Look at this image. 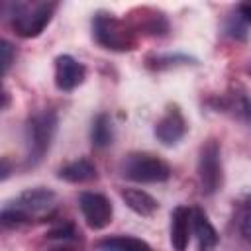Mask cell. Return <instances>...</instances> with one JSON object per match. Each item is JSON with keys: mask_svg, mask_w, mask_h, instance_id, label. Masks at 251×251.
I'll list each match as a JSON object with an SVG mask.
<instances>
[{"mask_svg": "<svg viewBox=\"0 0 251 251\" xmlns=\"http://www.w3.org/2000/svg\"><path fill=\"white\" fill-rule=\"evenodd\" d=\"M57 204V194L51 188L37 186L20 192L14 200H8L0 212L4 227H18L47 216Z\"/></svg>", "mask_w": 251, "mask_h": 251, "instance_id": "cell-1", "label": "cell"}, {"mask_svg": "<svg viewBox=\"0 0 251 251\" xmlns=\"http://www.w3.org/2000/svg\"><path fill=\"white\" fill-rule=\"evenodd\" d=\"M59 118L55 110H41L27 118L24 139H25V165L35 167L49 153L55 133H57Z\"/></svg>", "mask_w": 251, "mask_h": 251, "instance_id": "cell-2", "label": "cell"}, {"mask_svg": "<svg viewBox=\"0 0 251 251\" xmlns=\"http://www.w3.org/2000/svg\"><path fill=\"white\" fill-rule=\"evenodd\" d=\"M10 12V24L14 31L20 37H37L51 22L57 2H47V0H20V2H10L8 4Z\"/></svg>", "mask_w": 251, "mask_h": 251, "instance_id": "cell-3", "label": "cell"}, {"mask_svg": "<svg viewBox=\"0 0 251 251\" xmlns=\"http://www.w3.org/2000/svg\"><path fill=\"white\" fill-rule=\"evenodd\" d=\"M92 37L94 41L110 51H131L135 49V31L131 25H127L124 20L106 14V12H98L92 18Z\"/></svg>", "mask_w": 251, "mask_h": 251, "instance_id": "cell-4", "label": "cell"}, {"mask_svg": "<svg viewBox=\"0 0 251 251\" xmlns=\"http://www.w3.org/2000/svg\"><path fill=\"white\" fill-rule=\"evenodd\" d=\"M122 176L141 184H155L171 178V167L153 153L133 151L122 161Z\"/></svg>", "mask_w": 251, "mask_h": 251, "instance_id": "cell-5", "label": "cell"}, {"mask_svg": "<svg viewBox=\"0 0 251 251\" xmlns=\"http://www.w3.org/2000/svg\"><path fill=\"white\" fill-rule=\"evenodd\" d=\"M198 182L200 190L206 196L216 194L224 182V169H222V149L218 139H208L200 147L198 155Z\"/></svg>", "mask_w": 251, "mask_h": 251, "instance_id": "cell-6", "label": "cell"}, {"mask_svg": "<svg viewBox=\"0 0 251 251\" xmlns=\"http://www.w3.org/2000/svg\"><path fill=\"white\" fill-rule=\"evenodd\" d=\"M78 208L90 229H104L114 216L112 202L100 192H82L78 196Z\"/></svg>", "mask_w": 251, "mask_h": 251, "instance_id": "cell-7", "label": "cell"}, {"mask_svg": "<svg viewBox=\"0 0 251 251\" xmlns=\"http://www.w3.org/2000/svg\"><path fill=\"white\" fill-rule=\"evenodd\" d=\"M186 129H188V124H186L180 108L176 104H173L165 110L161 120L155 124V137L163 145L171 147V145H176L186 135Z\"/></svg>", "mask_w": 251, "mask_h": 251, "instance_id": "cell-8", "label": "cell"}, {"mask_svg": "<svg viewBox=\"0 0 251 251\" xmlns=\"http://www.w3.org/2000/svg\"><path fill=\"white\" fill-rule=\"evenodd\" d=\"M86 78V69L71 55H59L55 59V84L63 92L78 88Z\"/></svg>", "mask_w": 251, "mask_h": 251, "instance_id": "cell-9", "label": "cell"}, {"mask_svg": "<svg viewBox=\"0 0 251 251\" xmlns=\"http://www.w3.org/2000/svg\"><path fill=\"white\" fill-rule=\"evenodd\" d=\"M192 231V208L176 206L171 214V245L175 251H186Z\"/></svg>", "mask_w": 251, "mask_h": 251, "instance_id": "cell-10", "label": "cell"}, {"mask_svg": "<svg viewBox=\"0 0 251 251\" xmlns=\"http://www.w3.org/2000/svg\"><path fill=\"white\" fill-rule=\"evenodd\" d=\"M192 233L198 243V251H214L218 247L220 235L212 222L208 220L206 212L202 208H192Z\"/></svg>", "mask_w": 251, "mask_h": 251, "instance_id": "cell-11", "label": "cell"}, {"mask_svg": "<svg viewBox=\"0 0 251 251\" xmlns=\"http://www.w3.org/2000/svg\"><path fill=\"white\" fill-rule=\"evenodd\" d=\"M218 108L222 112H227L229 116L237 118L239 122H243V124H247L251 127V100L245 94V90H241V88L227 90L218 100Z\"/></svg>", "mask_w": 251, "mask_h": 251, "instance_id": "cell-12", "label": "cell"}, {"mask_svg": "<svg viewBox=\"0 0 251 251\" xmlns=\"http://www.w3.org/2000/svg\"><path fill=\"white\" fill-rule=\"evenodd\" d=\"M120 196L126 202V206L131 212H135L137 216L149 218V216H153L159 210V202L151 194H147L145 190H139V188H124L120 192Z\"/></svg>", "mask_w": 251, "mask_h": 251, "instance_id": "cell-13", "label": "cell"}, {"mask_svg": "<svg viewBox=\"0 0 251 251\" xmlns=\"http://www.w3.org/2000/svg\"><path fill=\"white\" fill-rule=\"evenodd\" d=\"M98 173H96V167L90 159H76V161H71L67 163L65 167L59 169V178L61 180H67V182H73V184H80V182H90V180H96Z\"/></svg>", "mask_w": 251, "mask_h": 251, "instance_id": "cell-14", "label": "cell"}, {"mask_svg": "<svg viewBox=\"0 0 251 251\" xmlns=\"http://www.w3.org/2000/svg\"><path fill=\"white\" fill-rule=\"evenodd\" d=\"M100 251H153L151 245L133 235H108L96 243Z\"/></svg>", "mask_w": 251, "mask_h": 251, "instance_id": "cell-15", "label": "cell"}, {"mask_svg": "<svg viewBox=\"0 0 251 251\" xmlns=\"http://www.w3.org/2000/svg\"><path fill=\"white\" fill-rule=\"evenodd\" d=\"M90 141L98 149H104V147H108L114 141V126H112V120H110L108 114L102 112V114H98L92 120V126H90Z\"/></svg>", "mask_w": 251, "mask_h": 251, "instance_id": "cell-16", "label": "cell"}, {"mask_svg": "<svg viewBox=\"0 0 251 251\" xmlns=\"http://www.w3.org/2000/svg\"><path fill=\"white\" fill-rule=\"evenodd\" d=\"M237 229L245 241L251 243V194L239 202L237 208Z\"/></svg>", "mask_w": 251, "mask_h": 251, "instance_id": "cell-17", "label": "cell"}, {"mask_svg": "<svg viewBox=\"0 0 251 251\" xmlns=\"http://www.w3.org/2000/svg\"><path fill=\"white\" fill-rule=\"evenodd\" d=\"M0 45H2V47H0V51H2V73L6 75L8 69H10V65H12V61H14V47H12L10 41H6V39H2Z\"/></svg>", "mask_w": 251, "mask_h": 251, "instance_id": "cell-18", "label": "cell"}, {"mask_svg": "<svg viewBox=\"0 0 251 251\" xmlns=\"http://www.w3.org/2000/svg\"><path fill=\"white\" fill-rule=\"evenodd\" d=\"M76 235L75 227L71 224H63V226H57L55 229H51L49 237H55V239H73Z\"/></svg>", "mask_w": 251, "mask_h": 251, "instance_id": "cell-19", "label": "cell"}, {"mask_svg": "<svg viewBox=\"0 0 251 251\" xmlns=\"http://www.w3.org/2000/svg\"><path fill=\"white\" fill-rule=\"evenodd\" d=\"M237 16L249 25L251 24V2H243L237 6Z\"/></svg>", "mask_w": 251, "mask_h": 251, "instance_id": "cell-20", "label": "cell"}, {"mask_svg": "<svg viewBox=\"0 0 251 251\" xmlns=\"http://www.w3.org/2000/svg\"><path fill=\"white\" fill-rule=\"evenodd\" d=\"M51 251H63V249H51Z\"/></svg>", "mask_w": 251, "mask_h": 251, "instance_id": "cell-21", "label": "cell"}, {"mask_svg": "<svg viewBox=\"0 0 251 251\" xmlns=\"http://www.w3.org/2000/svg\"><path fill=\"white\" fill-rule=\"evenodd\" d=\"M249 73H251V65H249Z\"/></svg>", "mask_w": 251, "mask_h": 251, "instance_id": "cell-22", "label": "cell"}]
</instances>
